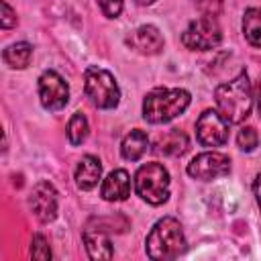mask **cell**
I'll list each match as a JSON object with an SVG mask.
<instances>
[{"mask_svg": "<svg viewBox=\"0 0 261 261\" xmlns=\"http://www.w3.org/2000/svg\"><path fill=\"white\" fill-rule=\"evenodd\" d=\"M253 192H255V198L259 202V208H261V175H257L255 184H253Z\"/></svg>", "mask_w": 261, "mask_h": 261, "instance_id": "cb8c5ba5", "label": "cell"}, {"mask_svg": "<svg viewBox=\"0 0 261 261\" xmlns=\"http://www.w3.org/2000/svg\"><path fill=\"white\" fill-rule=\"evenodd\" d=\"M31 55H33V47L29 43H14V45H8L2 53V59L8 67H14V69H22L29 65L31 61Z\"/></svg>", "mask_w": 261, "mask_h": 261, "instance_id": "e0dca14e", "label": "cell"}, {"mask_svg": "<svg viewBox=\"0 0 261 261\" xmlns=\"http://www.w3.org/2000/svg\"><path fill=\"white\" fill-rule=\"evenodd\" d=\"M257 106H259V114H261V80L257 84Z\"/></svg>", "mask_w": 261, "mask_h": 261, "instance_id": "d4e9b609", "label": "cell"}, {"mask_svg": "<svg viewBox=\"0 0 261 261\" xmlns=\"http://www.w3.org/2000/svg\"><path fill=\"white\" fill-rule=\"evenodd\" d=\"M102 198L108 202H120L126 200L130 194V179L128 173L124 169H114L106 175L104 184H102Z\"/></svg>", "mask_w": 261, "mask_h": 261, "instance_id": "7c38bea8", "label": "cell"}, {"mask_svg": "<svg viewBox=\"0 0 261 261\" xmlns=\"http://www.w3.org/2000/svg\"><path fill=\"white\" fill-rule=\"evenodd\" d=\"M98 4L102 8L104 16H108V18L118 16L120 10H122V0H98Z\"/></svg>", "mask_w": 261, "mask_h": 261, "instance_id": "7402d4cb", "label": "cell"}, {"mask_svg": "<svg viewBox=\"0 0 261 261\" xmlns=\"http://www.w3.org/2000/svg\"><path fill=\"white\" fill-rule=\"evenodd\" d=\"M31 208L41 222H51L57 214V192L49 181H39L31 194Z\"/></svg>", "mask_w": 261, "mask_h": 261, "instance_id": "30bf717a", "label": "cell"}, {"mask_svg": "<svg viewBox=\"0 0 261 261\" xmlns=\"http://www.w3.org/2000/svg\"><path fill=\"white\" fill-rule=\"evenodd\" d=\"M200 2H206V0H200Z\"/></svg>", "mask_w": 261, "mask_h": 261, "instance_id": "4316f807", "label": "cell"}, {"mask_svg": "<svg viewBox=\"0 0 261 261\" xmlns=\"http://www.w3.org/2000/svg\"><path fill=\"white\" fill-rule=\"evenodd\" d=\"M151 2H155V0H137V4H143V6L145 4H151Z\"/></svg>", "mask_w": 261, "mask_h": 261, "instance_id": "484cf974", "label": "cell"}, {"mask_svg": "<svg viewBox=\"0 0 261 261\" xmlns=\"http://www.w3.org/2000/svg\"><path fill=\"white\" fill-rule=\"evenodd\" d=\"M196 135L204 147H220L228 139V122L216 110H204L196 120Z\"/></svg>", "mask_w": 261, "mask_h": 261, "instance_id": "52a82bcc", "label": "cell"}, {"mask_svg": "<svg viewBox=\"0 0 261 261\" xmlns=\"http://www.w3.org/2000/svg\"><path fill=\"white\" fill-rule=\"evenodd\" d=\"M214 100L218 106V112L226 122H243L251 114L253 96H251V84L247 73H239L234 80L224 82L216 88Z\"/></svg>", "mask_w": 261, "mask_h": 261, "instance_id": "6da1fadb", "label": "cell"}, {"mask_svg": "<svg viewBox=\"0 0 261 261\" xmlns=\"http://www.w3.org/2000/svg\"><path fill=\"white\" fill-rule=\"evenodd\" d=\"M181 41L188 49L194 51H210L214 49L220 41H222V31L216 22L214 16H200L194 22H190V27L186 29V33L181 35Z\"/></svg>", "mask_w": 261, "mask_h": 261, "instance_id": "8992f818", "label": "cell"}, {"mask_svg": "<svg viewBox=\"0 0 261 261\" xmlns=\"http://www.w3.org/2000/svg\"><path fill=\"white\" fill-rule=\"evenodd\" d=\"M190 104V94L186 90L173 88H157L153 92H149L145 96L143 102V116L145 120L153 122V124H161V122H169L171 118H175L177 114H181Z\"/></svg>", "mask_w": 261, "mask_h": 261, "instance_id": "3957f363", "label": "cell"}, {"mask_svg": "<svg viewBox=\"0 0 261 261\" xmlns=\"http://www.w3.org/2000/svg\"><path fill=\"white\" fill-rule=\"evenodd\" d=\"M102 173V165L94 155H86L80 159L77 167H75V184L80 190H92Z\"/></svg>", "mask_w": 261, "mask_h": 261, "instance_id": "9a60e30c", "label": "cell"}, {"mask_svg": "<svg viewBox=\"0 0 261 261\" xmlns=\"http://www.w3.org/2000/svg\"><path fill=\"white\" fill-rule=\"evenodd\" d=\"M186 151H188V137L179 128H171L165 135H159L155 141V153L159 155L175 157V155H184Z\"/></svg>", "mask_w": 261, "mask_h": 261, "instance_id": "5bb4252c", "label": "cell"}, {"mask_svg": "<svg viewBox=\"0 0 261 261\" xmlns=\"http://www.w3.org/2000/svg\"><path fill=\"white\" fill-rule=\"evenodd\" d=\"M237 143H239V147H241L243 151H253V149L257 147V143H259V137H257V133H255L253 126H243V128L239 130Z\"/></svg>", "mask_w": 261, "mask_h": 261, "instance_id": "ffe728a7", "label": "cell"}, {"mask_svg": "<svg viewBox=\"0 0 261 261\" xmlns=\"http://www.w3.org/2000/svg\"><path fill=\"white\" fill-rule=\"evenodd\" d=\"M39 96L47 110H61L69 100V88L57 71L49 69L39 77Z\"/></svg>", "mask_w": 261, "mask_h": 261, "instance_id": "ba28073f", "label": "cell"}, {"mask_svg": "<svg viewBox=\"0 0 261 261\" xmlns=\"http://www.w3.org/2000/svg\"><path fill=\"white\" fill-rule=\"evenodd\" d=\"M84 243H86V251L92 259H110L112 257L110 239L100 224H98V228L88 226L84 230Z\"/></svg>", "mask_w": 261, "mask_h": 261, "instance_id": "4fadbf2b", "label": "cell"}, {"mask_svg": "<svg viewBox=\"0 0 261 261\" xmlns=\"http://www.w3.org/2000/svg\"><path fill=\"white\" fill-rule=\"evenodd\" d=\"M0 6H2V20H0L2 29H10V27H14V24H16V16H14L12 8L8 6V2H6V0H2V2H0Z\"/></svg>", "mask_w": 261, "mask_h": 261, "instance_id": "603a6c76", "label": "cell"}, {"mask_svg": "<svg viewBox=\"0 0 261 261\" xmlns=\"http://www.w3.org/2000/svg\"><path fill=\"white\" fill-rule=\"evenodd\" d=\"M149 147V139L143 130L135 128L130 130L124 139H122V145H120V151H122V157L128 159V161H137Z\"/></svg>", "mask_w": 261, "mask_h": 261, "instance_id": "2e32d148", "label": "cell"}, {"mask_svg": "<svg viewBox=\"0 0 261 261\" xmlns=\"http://www.w3.org/2000/svg\"><path fill=\"white\" fill-rule=\"evenodd\" d=\"M243 33L247 41L261 47V8H249L243 16Z\"/></svg>", "mask_w": 261, "mask_h": 261, "instance_id": "ac0fdd59", "label": "cell"}, {"mask_svg": "<svg viewBox=\"0 0 261 261\" xmlns=\"http://www.w3.org/2000/svg\"><path fill=\"white\" fill-rule=\"evenodd\" d=\"M84 92L96 108H114L118 104V86L106 69L88 67L84 73Z\"/></svg>", "mask_w": 261, "mask_h": 261, "instance_id": "5b68a950", "label": "cell"}, {"mask_svg": "<svg viewBox=\"0 0 261 261\" xmlns=\"http://www.w3.org/2000/svg\"><path fill=\"white\" fill-rule=\"evenodd\" d=\"M137 194L149 204H163L169 198V173L161 163H145L135 175Z\"/></svg>", "mask_w": 261, "mask_h": 261, "instance_id": "277c9868", "label": "cell"}, {"mask_svg": "<svg viewBox=\"0 0 261 261\" xmlns=\"http://www.w3.org/2000/svg\"><path fill=\"white\" fill-rule=\"evenodd\" d=\"M184 251H186V239L181 224L171 216L161 218L147 234V255L151 259L167 261L179 257Z\"/></svg>", "mask_w": 261, "mask_h": 261, "instance_id": "7a4b0ae2", "label": "cell"}, {"mask_svg": "<svg viewBox=\"0 0 261 261\" xmlns=\"http://www.w3.org/2000/svg\"><path fill=\"white\" fill-rule=\"evenodd\" d=\"M230 171V159L222 153H200L198 157H194L188 163V173L196 179L208 181V179H216L220 175H226Z\"/></svg>", "mask_w": 261, "mask_h": 261, "instance_id": "9c48e42d", "label": "cell"}, {"mask_svg": "<svg viewBox=\"0 0 261 261\" xmlns=\"http://www.w3.org/2000/svg\"><path fill=\"white\" fill-rule=\"evenodd\" d=\"M126 43L130 49H135L143 55H157L163 49V37L153 24H143V27L135 29L126 37Z\"/></svg>", "mask_w": 261, "mask_h": 261, "instance_id": "8fae6325", "label": "cell"}, {"mask_svg": "<svg viewBox=\"0 0 261 261\" xmlns=\"http://www.w3.org/2000/svg\"><path fill=\"white\" fill-rule=\"evenodd\" d=\"M67 137L71 145H82L88 137V120L82 112H75L67 122Z\"/></svg>", "mask_w": 261, "mask_h": 261, "instance_id": "d6986e66", "label": "cell"}, {"mask_svg": "<svg viewBox=\"0 0 261 261\" xmlns=\"http://www.w3.org/2000/svg\"><path fill=\"white\" fill-rule=\"evenodd\" d=\"M31 257H33V259H49V257H51V249H49V243L45 241V237L37 234V237L33 239Z\"/></svg>", "mask_w": 261, "mask_h": 261, "instance_id": "44dd1931", "label": "cell"}]
</instances>
